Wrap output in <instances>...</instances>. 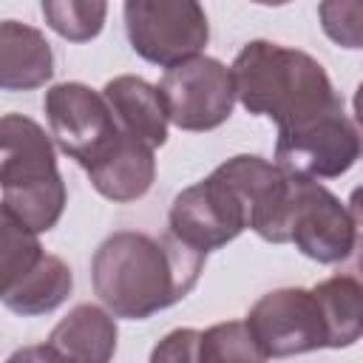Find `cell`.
<instances>
[{
    "mask_svg": "<svg viewBox=\"0 0 363 363\" xmlns=\"http://www.w3.org/2000/svg\"><path fill=\"white\" fill-rule=\"evenodd\" d=\"M204 252L176 235L139 230L111 233L91 258V284L113 318L145 320L193 292Z\"/></svg>",
    "mask_w": 363,
    "mask_h": 363,
    "instance_id": "6da1fadb",
    "label": "cell"
},
{
    "mask_svg": "<svg viewBox=\"0 0 363 363\" xmlns=\"http://www.w3.org/2000/svg\"><path fill=\"white\" fill-rule=\"evenodd\" d=\"M230 74L244 111L267 116L278 128L298 125L343 102L312 54L281 43L250 40L235 54Z\"/></svg>",
    "mask_w": 363,
    "mask_h": 363,
    "instance_id": "7a4b0ae2",
    "label": "cell"
},
{
    "mask_svg": "<svg viewBox=\"0 0 363 363\" xmlns=\"http://www.w3.org/2000/svg\"><path fill=\"white\" fill-rule=\"evenodd\" d=\"M0 193L3 204L37 235L62 218L68 193L57 167V150L51 133L31 116H0Z\"/></svg>",
    "mask_w": 363,
    "mask_h": 363,
    "instance_id": "3957f363",
    "label": "cell"
},
{
    "mask_svg": "<svg viewBox=\"0 0 363 363\" xmlns=\"http://www.w3.org/2000/svg\"><path fill=\"white\" fill-rule=\"evenodd\" d=\"M244 230H250V210L224 164L184 187L167 213V233L204 255L227 247Z\"/></svg>",
    "mask_w": 363,
    "mask_h": 363,
    "instance_id": "277c9868",
    "label": "cell"
},
{
    "mask_svg": "<svg viewBox=\"0 0 363 363\" xmlns=\"http://www.w3.org/2000/svg\"><path fill=\"white\" fill-rule=\"evenodd\" d=\"M360 159V133L343 102L298 125L278 128L275 164L301 179H337Z\"/></svg>",
    "mask_w": 363,
    "mask_h": 363,
    "instance_id": "5b68a950",
    "label": "cell"
},
{
    "mask_svg": "<svg viewBox=\"0 0 363 363\" xmlns=\"http://www.w3.org/2000/svg\"><path fill=\"white\" fill-rule=\"evenodd\" d=\"M156 88L162 94L167 122L179 130H216L230 119L235 105L230 68L207 54H193L167 65Z\"/></svg>",
    "mask_w": 363,
    "mask_h": 363,
    "instance_id": "8992f818",
    "label": "cell"
},
{
    "mask_svg": "<svg viewBox=\"0 0 363 363\" xmlns=\"http://www.w3.org/2000/svg\"><path fill=\"white\" fill-rule=\"evenodd\" d=\"M125 31L130 48L162 68L201 54L210 40L201 0H125Z\"/></svg>",
    "mask_w": 363,
    "mask_h": 363,
    "instance_id": "52a82bcc",
    "label": "cell"
},
{
    "mask_svg": "<svg viewBox=\"0 0 363 363\" xmlns=\"http://www.w3.org/2000/svg\"><path fill=\"white\" fill-rule=\"evenodd\" d=\"M258 352L269 357H292L329 346L326 320L312 289L284 286L261 295L244 318Z\"/></svg>",
    "mask_w": 363,
    "mask_h": 363,
    "instance_id": "ba28073f",
    "label": "cell"
},
{
    "mask_svg": "<svg viewBox=\"0 0 363 363\" xmlns=\"http://www.w3.org/2000/svg\"><path fill=\"white\" fill-rule=\"evenodd\" d=\"M43 111L48 116L51 139L82 170L111 145L119 130L102 91H94L85 82L51 85L45 91Z\"/></svg>",
    "mask_w": 363,
    "mask_h": 363,
    "instance_id": "9c48e42d",
    "label": "cell"
},
{
    "mask_svg": "<svg viewBox=\"0 0 363 363\" xmlns=\"http://www.w3.org/2000/svg\"><path fill=\"white\" fill-rule=\"evenodd\" d=\"M289 241L318 264H340L357 244V216L320 182L295 176Z\"/></svg>",
    "mask_w": 363,
    "mask_h": 363,
    "instance_id": "30bf717a",
    "label": "cell"
},
{
    "mask_svg": "<svg viewBox=\"0 0 363 363\" xmlns=\"http://www.w3.org/2000/svg\"><path fill=\"white\" fill-rule=\"evenodd\" d=\"M94 190L108 201L128 204L142 199L156 182L153 147L116 130L111 145L85 167Z\"/></svg>",
    "mask_w": 363,
    "mask_h": 363,
    "instance_id": "8fae6325",
    "label": "cell"
},
{
    "mask_svg": "<svg viewBox=\"0 0 363 363\" xmlns=\"http://www.w3.org/2000/svg\"><path fill=\"white\" fill-rule=\"evenodd\" d=\"M116 320L105 306L77 303L48 335L43 354L54 360L105 363L116 352Z\"/></svg>",
    "mask_w": 363,
    "mask_h": 363,
    "instance_id": "7c38bea8",
    "label": "cell"
},
{
    "mask_svg": "<svg viewBox=\"0 0 363 363\" xmlns=\"http://www.w3.org/2000/svg\"><path fill=\"white\" fill-rule=\"evenodd\" d=\"M102 96L122 133L150 145L153 150L167 142V111L156 85L133 74H119L105 82Z\"/></svg>",
    "mask_w": 363,
    "mask_h": 363,
    "instance_id": "4fadbf2b",
    "label": "cell"
},
{
    "mask_svg": "<svg viewBox=\"0 0 363 363\" xmlns=\"http://www.w3.org/2000/svg\"><path fill=\"white\" fill-rule=\"evenodd\" d=\"M54 77V51L45 34L20 20L0 23V91H34Z\"/></svg>",
    "mask_w": 363,
    "mask_h": 363,
    "instance_id": "5bb4252c",
    "label": "cell"
},
{
    "mask_svg": "<svg viewBox=\"0 0 363 363\" xmlns=\"http://www.w3.org/2000/svg\"><path fill=\"white\" fill-rule=\"evenodd\" d=\"M71 289H74L71 267L62 258L43 252L40 261L0 301L6 303V309H11L20 318H37V315H48L57 306H62Z\"/></svg>",
    "mask_w": 363,
    "mask_h": 363,
    "instance_id": "9a60e30c",
    "label": "cell"
},
{
    "mask_svg": "<svg viewBox=\"0 0 363 363\" xmlns=\"http://www.w3.org/2000/svg\"><path fill=\"white\" fill-rule=\"evenodd\" d=\"M326 332H329V346L326 349H346L360 340L363 335V286L354 275H332L312 286Z\"/></svg>",
    "mask_w": 363,
    "mask_h": 363,
    "instance_id": "2e32d148",
    "label": "cell"
},
{
    "mask_svg": "<svg viewBox=\"0 0 363 363\" xmlns=\"http://www.w3.org/2000/svg\"><path fill=\"white\" fill-rule=\"evenodd\" d=\"M43 252L37 233L0 201V298L40 261Z\"/></svg>",
    "mask_w": 363,
    "mask_h": 363,
    "instance_id": "e0dca14e",
    "label": "cell"
},
{
    "mask_svg": "<svg viewBox=\"0 0 363 363\" xmlns=\"http://www.w3.org/2000/svg\"><path fill=\"white\" fill-rule=\"evenodd\" d=\"M45 26L68 43H91L105 28L108 0H40Z\"/></svg>",
    "mask_w": 363,
    "mask_h": 363,
    "instance_id": "ac0fdd59",
    "label": "cell"
},
{
    "mask_svg": "<svg viewBox=\"0 0 363 363\" xmlns=\"http://www.w3.org/2000/svg\"><path fill=\"white\" fill-rule=\"evenodd\" d=\"M199 360H264L247 323L227 320L201 332L199 337Z\"/></svg>",
    "mask_w": 363,
    "mask_h": 363,
    "instance_id": "d6986e66",
    "label": "cell"
},
{
    "mask_svg": "<svg viewBox=\"0 0 363 363\" xmlns=\"http://www.w3.org/2000/svg\"><path fill=\"white\" fill-rule=\"evenodd\" d=\"M320 28L323 34L343 45V48H360L363 31H360V0H320L318 6Z\"/></svg>",
    "mask_w": 363,
    "mask_h": 363,
    "instance_id": "ffe728a7",
    "label": "cell"
},
{
    "mask_svg": "<svg viewBox=\"0 0 363 363\" xmlns=\"http://www.w3.org/2000/svg\"><path fill=\"white\" fill-rule=\"evenodd\" d=\"M199 329H173L170 335H164L156 349L150 352V360H170V363H196L199 360Z\"/></svg>",
    "mask_w": 363,
    "mask_h": 363,
    "instance_id": "44dd1931",
    "label": "cell"
},
{
    "mask_svg": "<svg viewBox=\"0 0 363 363\" xmlns=\"http://www.w3.org/2000/svg\"><path fill=\"white\" fill-rule=\"evenodd\" d=\"M252 3H258V6H286L292 0H252Z\"/></svg>",
    "mask_w": 363,
    "mask_h": 363,
    "instance_id": "7402d4cb",
    "label": "cell"
}]
</instances>
